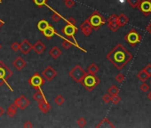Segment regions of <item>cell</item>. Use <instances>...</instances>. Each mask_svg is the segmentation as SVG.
<instances>
[{"label":"cell","instance_id":"6da1fadb","mask_svg":"<svg viewBox=\"0 0 151 128\" xmlns=\"http://www.w3.org/2000/svg\"><path fill=\"white\" fill-rule=\"evenodd\" d=\"M106 58L120 70L133 59V55L125 47L118 44L107 54Z\"/></svg>","mask_w":151,"mask_h":128},{"label":"cell","instance_id":"7a4b0ae2","mask_svg":"<svg viewBox=\"0 0 151 128\" xmlns=\"http://www.w3.org/2000/svg\"><path fill=\"white\" fill-rule=\"evenodd\" d=\"M100 83V80L99 77L95 76V74H91L89 72H86L83 79L81 81V84L83 86L86 88L88 92H92L93 89H95L96 86L99 85Z\"/></svg>","mask_w":151,"mask_h":128},{"label":"cell","instance_id":"3957f363","mask_svg":"<svg viewBox=\"0 0 151 128\" xmlns=\"http://www.w3.org/2000/svg\"><path fill=\"white\" fill-rule=\"evenodd\" d=\"M87 21L92 27V29L98 30V29L106 23V19L102 16V14L97 11L93 12L88 18Z\"/></svg>","mask_w":151,"mask_h":128},{"label":"cell","instance_id":"277c9868","mask_svg":"<svg viewBox=\"0 0 151 128\" xmlns=\"http://www.w3.org/2000/svg\"><path fill=\"white\" fill-rule=\"evenodd\" d=\"M125 40L131 46H135L137 44L141 42L142 37H141V36L135 30V29H131V30L125 35Z\"/></svg>","mask_w":151,"mask_h":128},{"label":"cell","instance_id":"5b68a950","mask_svg":"<svg viewBox=\"0 0 151 128\" xmlns=\"http://www.w3.org/2000/svg\"><path fill=\"white\" fill-rule=\"evenodd\" d=\"M84 74H86V71L80 65H76L69 73V77L77 83H81Z\"/></svg>","mask_w":151,"mask_h":128},{"label":"cell","instance_id":"8992f818","mask_svg":"<svg viewBox=\"0 0 151 128\" xmlns=\"http://www.w3.org/2000/svg\"><path fill=\"white\" fill-rule=\"evenodd\" d=\"M29 84L34 88V89H40V87L45 83V78L39 73H35L30 79Z\"/></svg>","mask_w":151,"mask_h":128},{"label":"cell","instance_id":"52a82bcc","mask_svg":"<svg viewBox=\"0 0 151 128\" xmlns=\"http://www.w3.org/2000/svg\"><path fill=\"white\" fill-rule=\"evenodd\" d=\"M137 7L145 16L151 14V0H140Z\"/></svg>","mask_w":151,"mask_h":128},{"label":"cell","instance_id":"ba28073f","mask_svg":"<svg viewBox=\"0 0 151 128\" xmlns=\"http://www.w3.org/2000/svg\"><path fill=\"white\" fill-rule=\"evenodd\" d=\"M13 103L22 110H25L26 108H28V106L30 104L29 99L25 95H21L19 98H17Z\"/></svg>","mask_w":151,"mask_h":128},{"label":"cell","instance_id":"9c48e42d","mask_svg":"<svg viewBox=\"0 0 151 128\" xmlns=\"http://www.w3.org/2000/svg\"><path fill=\"white\" fill-rule=\"evenodd\" d=\"M12 75L13 71L3 62L0 61V77L4 78L5 80H7L12 77Z\"/></svg>","mask_w":151,"mask_h":128},{"label":"cell","instance_id":"30bf717a","mask_svg":"<svg viewBox=\"0 0 151 128\" xmlns=\"http://www.w3.org/2000/svg\"><path fill=\"white\" fill-rule=\"evenodd\" d=\"M117 15L116 14H112L109 17L108 19V26L109 28V29L112 31V32H117L118 29L121 28L118 23H117Z\"/></svg>","mask_w":151,"mask_h":128},{"label":"cell","instance_id":"8fae6325","mask_svg":"<svg viewBox=\"0 0 151 128\" xmlns=\"http://www.w3.org/2000/svg\"><path fill=\"white\" fill-rule=\"evenodd\" d=\"M56 75H57V72L52 66H47L42 72V76L48 81H52Z\"/></svg>","mask_w":151,"mask_h":128},{"label":"cell","instance_id":"7c38bea8","mask_svg":"<svg viewBox=\"0 0 151 128\" xmlns=\"http://www.w3.org/2000/svg\"><path fill=\"white\" fill-rule=\"evenodd\" d=\"M62 32L64 33V35L68 37H72L74 38L75 34L78 32V28L76 27L75 25L72 24H67L62 29Z\"/></svg>","mask_w":151,"mask_h":128},{"label":"cell","instance_id":"4fadbf2b","mask_svg":"<svg viewBox=\"0 0 151 128\" xmlns=\"http://www.w3.org/2000/svg\"><path fill=\"white\" fill-rule=\"evenodd\" d=\"M80 29H81V31L82 33L84 35V36H90L92 31V27L91 26V24L89 23V22L87 21V19L84 21L81 25H80Z\"/></svg>","mask_w":151,"mask_h":128},{"label":"cell","instance_id":"5bb4252c","mask_svg":"<svg viewBox=\"0 0 151 128\" xmlns=\"http://www.w3.org/2000/svg\"><path fill=\"white\" fill-rule=\"evenodd\" d=\"M46 49V46L41 40H37L33 45H32V50L36 54H43Z\"/></svg>","mask_w":151,"mask_h":128},{"label":"cell","instance_id":"9a60e30c","mask_svg":"<svg viewBox=\"0 0 151 128\" xmlns=\"http://www.w3.org/2000/svg\"><path fill=\"white\" fill-rule=\"evenodd\" d=\"M32 50V45L30 43L29 40L24 39V40L20 44V51L23 54H28Z\"/></svg>","mask_w":151,"mask_h":128},{"label":"cell","instance_id":"2e32d148","mask_svg":"<svg viewBox=\"0 0 151 128\" xmlns=\"http://www.w3.org/2000/svg\"><path fill=\"white\" fill-rule=\"evenodd\" d=\"M13 67L16 68L17 70H22V68H24L25 67H26V65H27V62H26V61L24 60L23 58H22L21 56H18L15 60L13 62Z\"/></svg>","mask_w":151,"mask_h":128},{"label":"cell","instance_id":"e0dca14e","mask_svg":"<svg viewBox=\"0 0 151 128\" xmlns=\"http://www.w3.org/2000/svg\"><path fill=\"white\" fill-rule=\"evenodd\" d=\"M42 34L47 38V39H50L52 38L55 34H56V31L53 27H52L51 25H49L48 27H47L44 31H42Z\"/></svg>","mask_w":151,"mask_h":128},{"label":"cell","instance_id":"ac0fdd59","mask_svg":"<svg viewBox=\"0 0 151 128\" xmlns=\"http://www.w3.org/2000/svg\"><path fill=\"white\" fill-rule=\"evenodd\" d=\"M38 108H39L41 112H43L44 114H46V113H48L49 110H51V105L45 100H44V101L38 102Z\"/></svg>","mask_w":151,"mask_h":128},{"label":"cell","instance_id":"d6986e66","mask_svg":"<svg viewBox=\"0 0 151 128\" xmlns=\"http://www.w3.org/2000/svg\"><path fill=\"white\" fill-rule=\"evenodd\" d=\"M96 127L97 128H115V125H113L109 119H104L96 125Z\"/></svg>","mask_w":151,"mask_h":128},{"label":"cell","instance_id":"ffe728a7","mask_svg":"<svg viewBox=\"0 0 151 128\" xmlns=\"http://www.w3.org/2000/svg\"><path fill=\"white\" fill-rule=\"evenodd\" d=\"M117 23L120 27H124L125 25H126L129 22V18L125 14H121L117 16Z\"/></svg>","mask_w":151,"mask_h":128},{"label":"cell","instance_id":"44dd1931","mask_svg":"<svg viewBox=\"0 0 151 128\" xmlns=\"http://www.w3.org/2000/svg\"><path fill=\"white\" fill-rule=\"evenodd\" d=\"M33 99L36 102H40L45 100V97H44V93H42V91L40 89H36L35 93H33Z\"/></svg>","mask_w":151,"mask_h":128},{"label":"cell","instance_id":"7402d4cb","mask_svg":"<svg viewBox=\"0 0 151 128\" xmlns=\"http://www.w3.org/2000/svg\"><path fill=\"white\" fill-rule=\"evenodd\" d=\"M61 50L58 47V46H53L51 50L49 51V54L51 55V57H53V59H57L61 55Z\"/></svg>","mask_w":151,"mask_h":128},{"label":"cell","instance_id":"603a6c76","mask_svg":"<svg viewBox=\"0 0 151 128\" xmlns=\"http://www.w3.org/2000/svg\"><path fill=\"white\" fill-rule=\"evenodd\" d=\"M17 109H18V107H17L14 103L11 104L10 107L8 108L7 111H6L7 116H8L9 117H11V119H12V117H13V116L16 115V113H17Z\"/></svg>","mask_w":151,"mask_h":128},{"label":"cell","instance_id":"cb8c5ba5","mask_svg":"<svg viewBox=\"0 0 151 128\" xmlns=\"http://www.w3.org/2000/svg\"><path fill=\"white\" fill-rule=\"evenodd\" d=\"M137 77L139 78V79L140 81H142V82H147L148 79H149V76L148 74L145 71V70L143 68V70H141L138 74H137Z\"/></svg>","mask_w":151,"mask_h":128},{"label":"cell","instance_id":"d4e9b609","mask_svg":"<svg viewBox=\"0 0 151 128\" xmlns=\"http://www.w3.org/2000/svg\"><path fill=\"white\" fill-rule=\"evenodd\" d=\"M50 25V23L47 22V21H45V20H41V21H39L38 22V23H37V28L39 29V30L42 32V31H44V29L48 27Z\"/></svg>","mask_w":151,"mask_h":128},{"label":"cell","instance_id":"484cf974","mask_svg":"<svg viewBox=\"0 0 151 128\" xmlns=\"http://www.w3.org/2000/svg\"><path fill=\"white\" fill-rule=\"evenodd\" d=\"M50 8V10H52V11L53 12V15H52V19H53V22H59L62 19V16L60 14H58L56 11H54V10L53 9V8H51V7H49Z\"/></svg>","mask_w":151,"mask_h":128},{"label":"cell","instance_id":"4316f807","mask_svg":"<svg viewBox=\"0 0 151 128\" xmlns=\"http://www.w3.org/2000/svg\"><path fill=\"white\" fill-rule=\"evenodd\" d=\"M99 67L95 64V63H92L89 67H88V68H87V71L89 72V73H91V74H96L98 71H99Z\"/></svg>","mask_w":151,"mask_h":128},{"label":"cell","instance_id":"83f0119b","mask_svg":"<svg viewBox=\"0 0 151 128\" xmlns=\"http://www.w3.org/2000/svg\"><path fill=\"white\" fill-rule=\"evenodd\" d=\"M118 93H119V88L116 85H111L108 90V93H109L111 96L117 95L118 94Z\"/></svg>","mask_w":151,"mask_h":128},{"label":"cell","instance_id":"f1b7e54d","mask_svg":"<svg viewBox=\"0 0 151 128\" xmlns=\"http://www.w3.org/2000/svg\"><path fill=\"white\" fill-rule=\"evenodd\" d=\"M54 102L57 104L58 106H61L64 102H65V99H64V97L61 94H59L58 96H56L55 97V99H54Z\"/></svg>","mask_w":151,"mask_h":128},{"label":"cell","instance_id":"f546056e","mask_svg":"<svg viewBox=\"0 0 151 128\" xmlns=\"http://www.w3.org/2000/svg\"><path fill=\"white\" fill-rule=\"evenodd\" d=\"M72 45H73V43H72L70 40H69V39H67V38L63 39V42H62V46H63V48H65V49H69L70 46H71Z\"/></svg>","mask_w":151,"mask_h":128},{"label":"cell","instance_id":"4dcf8cb0","mask_svg":"<svg viewBox=\"0 0 151 128\" xmlns=\"http://www.w3.org/2000/svg\"><path fill=\"white\" fill-rule=\"evenodd\" d=\"M140 90L142 91L143 93H148L150 90V86L148 83L143 82V84L140 85Z\"/></svg>","mask_w":151,"mask_h":128},{"label":"cell","instance_id":"1f68e13d","mask_svg":"<svg viewBox=\"0 0 151 128\" xmlns=\"http://www.w3.org/2000/svg\"><path fill=\"white\" fill-rule=\"evenodd\" d=\"M140 0H127V3L129 4V5L133 7V8L137 7L138 5L140 4Z\"/></svg>","mask_w":151,"mask_h":128},{"label":"cell","instance_id":"d6a6232c","mask_svg":"<svg viewBox=\"0 0 151 128\" xmlns=\"http://www.w3.org/2000/svg\"><path fill=\"white\" fill-rule=\"evenodd\" d=\"M125 79V76L123 75L122 73H118V74L116 76V80H117L118 83H120V84H122L123 82H124Z\"/></svg>","mask_w":151,"mask_h":128},{"label":"cell","instance_id":"836d02e7","mask_svg":"<svg viewBox=\"0 0 151 128\" xmlns=\"http://www.w3.org/2000/svg\"><path fill=\"white\" fill-rule=\"evenodd\" d=\"M111 102L114 103V104H118L120 102H121V98L118 96V94L117 95H113L111 97Z\"/></svg>","mask_w":151,"mask_h":128},{"label":"cell","instance_id":"e575fe53","mask_svg":"<svg viewBox=\"0 0 151 128\" xmlns=\"http://www.w3.org/2000/svg\"><path fill=\"white\" fill-rule=\"evenodd\" d=\"M11 49L13 51V52H18L20 51V44L17 43V42H13L12 45H11Z\"/></svg>","mask_w":151,"mask_h":128},{"label":"cell","instance_id":"d590c367","mask_svg":"<svg viewBox=\"0 0 151 128\" xmlns=\"http://www.w3.org/2000/svg\"><path fill=\"white\" fill-rule=\"evenodd\" d=\"M46 2H47V0H34V3L38 7H42V6L45 5Z\"/></svg>","mask_w":151,"mask_h":128},{"label":"cell","instance_id":"8d00e7d4","mask_svg":"<svg viewBox=\"0 0 151 128\" xmlns=\"http://www.w3.org/2000/svg\"><path fill=\"white\" fill-rule=\"evenodd\" d=\"M111 97H112V96H111L109 93H106V94L103 95L102 101L104 102L105 103H109V102H111Z\"/></svg>","mask_w":151,"mask_h":128},{"label":"cell","instance_id":"74e56055","mask_svg":"<svg viewBox=\"0 0 151 128\" xmlns=\"http://www.w3.org/2000/svg\"><path fill=\"white\" fill-rule=\"evenodd\" d=\"M78 122V125L79 127H84V125H86V120L84 119V117H80V119L77 121Z\"/></svg>","mask_w":151,"mask_h":128},{"label":"cell","instance_id":"f35d334b","mask_svg":"<svg viewBox=\"0 0 151 128\" xmlns=\"http://www.w3.org/2000/svg\"><path fill=\"white\" fill-rule=\"evenodd\" d=\"M65 5L68 8H72V6L75 5V1L74 0H66L65 1Z\"/></svg>","mask_w":151,"mask_h":128},{"label":"cell","instance_id":"ab89813d","mask_svg":"<svg viewBox=\"0 0 151 128\" xmlns=\"http://www.w3.org/2000/svg\"><path fill=\"white\" fill-rule=\"evenodd\" d=\"M144 70H145V71L148 74V76L151 77V64L147 65V66L144 68Z\"/></svg>","mask_w":151,"mask_h":128},{"label":"cell","instance_id":"60d3db41","mask_svg":"<svg viewBox=\"0 0 151 128\" xmlns=\"http://www.w3.org/2000/svg\"><path fill=\"white\" fill-rule=\"evenodd\" d=\"M67 22H68L69 24H72V25H76V23H77V22H76V20H75L74 18H72V17L67 20Z\"/></svg>","mask_w":151,"mask_h":128},{"label":"cell","instance_id":"b9f144b4","mask_svg":"<svg viewBox=\"0 0 151 128\" xmlns=\"http://www.w3.org/2000/svg\"><path fill=\"white\" fill-rule=\"evenodd\" d=\"M23 127H25V128H31V127H33V124L30 122V121H27V122H25V124L23 125Z\"/></svg>","mask_w":151,"mask_h":128},{"label":"cell","instance_id":"7bdbcfd3","mask_svg":"<svg viewBox=\"0 0 151 128\" xmlns=\"http://www.w3.org/2000/svg\"><path fill=\"white\" fill-rule=\"evenodd\" d=\"M4 84H6V85H8V87H10V86H9V85H8V83H7L6 80H5L4 78H2V77H0V86H2Z\"/></svg>","mask_w":151,"mask_h":128},{"label":"cell","instance_id":"ee69618b","mask_svg":"<svg viewBox=\"0 0 151 128\" xmlns=\"http://www.w3.org/2000/svg\"><path fill=\"white\" fill-rule=\"evenodd\" d=\"M4 113H5V110L3 109L1 106H0V116H1L2 115H4Z\"/></svg>","mask_w":151,"mask_h":128},{"label":"cell","instance_id":"f6af8a7d","mask_svg":"<svg viewBox=\"0 0 151 128\" xmlns=\"http://www.w3.org/2000/svg\"><path fill=\"white\" fill-rule=\"evenodd\" d=\"M147 30L151 34V22L148 25V27H147Z\"/></svg>","mask_w":151,"mask_h":128},{"label":"cell","instance_id":"bcb514c9","mask_svg":"<svg viewBox=\"0 0 151 128\" xmlns=\"http://www.w3.org/2000/svg\"><path fill=\"white\" fill-rule=\"evenodd\" d=\"M5 25V22L4 21H2V20L1 19H0V28H1L3 26Z\"/></svg>","mask_w":151,"mask_h":128},{"label":"cell","instance_id":"7dc6e473","mask_svg":"<svg viewBox=\"0 0 151 128\" xmlns=\"http://www.w3.org/2000/svg\"><path fill=\"white\" fill-rule=\"evenodd\" d=\"M148 99H149V100L151 101V91H150V93H149L148 94Z\"/></svg>","mask_w":151,"mask_h":128},{"label":"cell","instance_id":"c3c4849f","mask_svg":"<svg viewBox=\"0 0 151 128\" xmlns=\"http://www.w3.org/2000/svg\"><path fill=\"white\" fill-rule=\"evenodd\" d=\"M1 48H2V45L0 44V50H1Z\"/></svg>","mask_w":151,"mask_h":128},{"label":"cell","instance_id":"681fc988","mask_svg":"<svg viewBox=\"0 0 151 128\" xmlns=\"http://www.w3.org/2000/svg\"><path fill=\"white\" fill-rule=\"evenodd\" d=\"M150 84H151V81H150Z\"/></svg>","mask_w":151,"mask_h":128},{"label":"cell","instance_id":"f907efd6","mask_svg":"<svg viewBox=\"0 0 151 128\" xmlns=\"http://www.w3.org/2000/svg\"><path fill=\"white\" fill-rule=\"evenodd\" d=\"M64 1H66V0H64Z\"/></svg>","mask_w":151,"mask_h":128}]
</instances>
